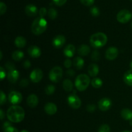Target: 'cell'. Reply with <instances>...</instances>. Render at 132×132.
<instances>
[{
    "label": "cell",
    "mask_w": 132,
    "mask_h": 132,
    "mask_svg": "<svg viewBox=\"0 0 132 132\" xmlns=\"http://www.w3.org/2000/svg\"><path fill=\"white\" fill-rule=\"evenodd\" d=\"M25 113L22 107L18 105H13L8 109L6 117L12 122H20L24 119Z\"/></svg>",
    "instance_id": "1"
},
{
    "label": "cell",
    "mask_w": 132,
    "mask_h": 132,
    "mask_svg": "<svg viewBox=\"0 0 132 132\" xmlns=\"http://www.w3.org/2000/svg\"><path fill=\"white\" fill-rule=\"evenodd\" d=\"M47 28V21L44 18L38 17L32 23L31 30L34 34L36 36L42 34Z\"/></svg>",
    "instance_id": "2"
},
{
    "label": "cell",
    "mask_w": 132,
    "mask_h": 132,
    "mask_svg": "<svg viewBox=\"0 0 132 132\" xmlns=\"http://www.w3.org/2000/svg\"><path fill=\"white\" fill-rule=\"evenodd\" d=\"M108 41L107 36L103 32H97L92 35L90 39V45L95 48H99L104 46Z\"/></svg>",
    "instance_id": "3"
},
{
    "label": "cell",
    "mask_w": 132,
    "mask_h": 132,
    "mask_svg": "<svg viewBox=\"0 0 132 132\" xmlns=\"http://www.w3.org/2000/svg\"><path fill=\"white\" fill-rule=\"evenodd\" d=\"M90 83H91L90 77L86 74H80L76 77L75 86L77 90L83 92L87 89Z\"/></svg>",
    "instance_id": "4"
},
{
    "label": "cell",
    "mask_w": 132,
    "mask_h": 132,
    "mask_svg": "<svg viewBox=\"0 0 132 132\" xmlns=\"http://www.w3.org/2000/svg\"><path fill=\"white\" fill-rule=\"evenodd\" d=\"M63 77V69L60 67H54L49 73V79L54 82H58Z\"/></svg>",
    "instance_id": "5"
},
{
    "label": "cell",
    "mask_w": 132,
    "mask_h": 132,
    "mask_svg": "<svg viewBox=\"0 0 132 132\" xmlns=\"http://www.w3.org/2000/svg\"><path fill=\"white\" fill-rule=\"evenodd\" d=\"M132 18V13L128 10L124 9L118 12L117 15V19L119 23H126L129 22Z\"/></svg>",
    "instance_id": "6"
},
{
    "label": "cell",
    "mask_w": 132,
    "mask_h": 132,
    "mask_svg": "<svg viewBox=\"0 0 132 132\" xmlns=\"http://www.w3.org/2000/svg\"><path fill=\"white\" fill-rule=\"evenodd\" d=\"M68 104L73 109H79L81 106V100L76 94L70 95L67 98Z\"/></svg>",
    "instance_id": "7"
},
{
    "label": "cell",
    "mask_w": 132,
    "mask_h": 132,
    "mask_svg": "<svg viewBox=\"0 0 132 132\" xmlns=\"http://www.w3.org/2000/svg\"><path fill=\"white\" fill-rule=\"evenodd\" d=\"M22 99H23V97H22L21 94L19 92H11L9 95V101L13 105H18V104L21 103Z\"/></svg>",
    "instance_id": "8"
},
{
    "label": "cell",
    "mask_w": 132,
    "mask_h": 132,
    "mask_svg": "<svg viewBox=\"0 0 132 132\" xmlns=\"http://www.w3.org/2000/svg\"><path fill=\"white\" fill-rule=\"evenodd\" d=\"M43 77V71L39 68H36L33 70L30 74V78L32 82L34 83H37L42 80Z\"/></svg>",
    "instance_id": "9"
},
{
    "label": "cell",
    "mask_w": 132,
    "mask_h": 132,
    "mask_svg": "<svg viewBox=\"0 0 132 132\" xmlns=\"http://www.w3.org/2000/svg\"><path fill=\"white\" fill-rule=\"evenodd\" d=\"M112 106V101L110 99L107 97L102 98L98 103V107L99 109L103 112L108 111L111 108Z\"/></svg>",
    "instance_id": "10"
},
{
    "label": "cell",
    "mask_w": 132,
    "mask_h": 132,
    "mask_svg": "<svg viewBox=\"0 0 132 132\" xmlns=\"http://www.w3.org/2000/svg\"><path fill=\"white\" fill-rule=\"evenodd\" d=\"M119 55V50L117 48L112 47L108 48L105 53V57L108 60L112 61L116 59Z\"/></svg>",
    "instance_id": "11"
},
{
    "label": "cell",
    "mask_w": 132,
    "mask_h": 132,
    "mask_svg": "<svg viewBox=\"0 0 132 132\" xmlns=\"http://www.w3.org/2000/svg\"><path fill=\"white\" fill-rule=\"evenodd\" d=\"M66 43V38L63 35H57L54 38L52 45L55 48H61Z\"/></svg>",
    "instance_id": "12"
},
{
    "label": "cell",
    "mask_w": 132,
    "mask_h": 132,
    "mask_svg": "<svg viewBox=\"0 0 132 132\" xmlns=\"http://www.w3.org/2000/svg\"><path fill=\"white\" fill-rule=\"evenodd\" d=\"M28 53L32 58H38L41 55V50L38 46L32 45L28 47Z\"/></svg>",
    "instance_id": "13"
},
{
    "label": "cell",
    "mask_w": 132,
    "mask_h": 132,
    "mask_svg": "<svg viewBox=\"0 0 132 132\" xmlns=\"http://www.w3.org/2000/svg\"><path fill=\"white\" fill-rule=\"evenodd\" d=\"M44 110L46 114L53 116L55 114L57 111V107L54 103H46L44 107Z\"/></svg>",
    "instance_id": "14"
},
{
    "label": "cell",
    "mask_w": 132,
    "mask_h": 132,
    "mask_svg": "<svg viewBox=\"0 0 132 132\" xmlns=\"http://www.w3.org/2000/svg\"><path fill=\"white\" fill-rule=\"evenodd\" d=\"M24 12L28 16L34 17L37 15V14L38 13V10H37V6H35L34 5L29 4L25 6Z\"/></svg>",
    "instance_id": "15"
},
{
    "label": "cell",
    "mask_w": 132,
    "mask_h": 132,
    "mask_svg": "<svg viewBox=\"0 0 132 132\" xmlns=\"http://www.w3.org/2000/svg\"><path fill=\"white\" fill-rule=\"evenodd\" d=\"M27 104H28L29 107H30V108H36V107L38 105V97H37V95H35V94H31V95H30L29 96L27 97Z\"/></svg>",
    "instance_id": "16"
},
{
    "label": "cell",
    "mask_w": 132,
    "mask_h": 132,
    "mask_svg": "<svg viewBox=\"0 0 132 132\" xmlns=\"http://www.w3.org/2000/svg\"><path fill=\"white\" fill-rule=\"evenodd\" d=\"M19 77V73L17 70L9 71L7 74V79L11 83H15L18 81Z\"/></svg>",
    "instance_id": "17"
},
{
    "label": "cell",
    "mask_w": 132,
    "mask_h": 132,
    "mask_svg": "<svg viewBox=\"0 0 132 132\" xmlns=\"http://www.w3.org/2000/svg\"><path fill=\"white\" fill-rule=\"evenodd\" d=\"M75 52H76V47L74 46V45H72V44H68L63 51L64 55L68 58L72 57L74 55Z\"/></svg>",
    "instance_id": "18"
},
{
    "label": "cell",
    "mask_w": 132,
    "mask_h": 132,
    "mask_svg": "<svg viewBox=\"0 0 132 132\" xmlns=\"http://www.w3.org/2000/svg\"><path fill=\"white\" fill-rule=\"evenodd\" d=\"M88 72L91 77H96L99 72V68L97 64L94 63L90 64L88 68Z\"/></svg>",
    "instance_id": "19"
},
{
    "label": "cell",
    "mask_w": 132,
    "mask_h": 132,
    "mask_svg": "<svg viewBox=\"0 0 132 132\" xmlns=\"http://www.w3.org/2000/svg\"><path fill=\"white\" fill-rule=\"evenodd\" d=\"M90 52V48L86 45H81L77 49V53L81 56H86Z\"/></svg>",
    "instance_id": "20"
},
{
    "label": "cell",
    "mask_w": 132,
    "mask_h": 132,
    "mask_svg": "<svg viewBox=\"0 0 132 132\" xmlns=\"http://www.w3.org/2000/svg\"><path fill=\"white\" fill-rule=\"evenodd\" d=\"M121 117L126 121L132 120V110L128 108H124L121 110Z\"/></svg>",
    "instance_id": "21"
},
{
    "label": "cell",
    "mask_w": 132,
    "mask_h": 132,
    "mask_svg": "<svg viewBox=\"0 0 132 132\" xmlns=\"http://www.w3.org/2000/svg\"><path fill=\"white\" fill-rule=\"evenodd\" d=\"M14 43L17 47L19 48H24L25 45H27V40L24 37H22V36H18L15 39Z\"/></svg>",
    "instance_id": "22"
},
{
    "label": "cell",
    "mask_w": 132,
    "mask_h": 132,
    "mask_svg": "<svg viewBox=\"0 0 132 132\" xmlns=\"http://www.w3.org/2000/svg\"><path fill=\"white\" fill-rule=\"evenodd\" d=\"M73 64L77 70H81L85 65V61L81 57H76L73 61Z\"/></svg>",
    "instance_id": "23"
},
{
    "label": "cell",
    "mask_w": 132,
    "mask_h": 132,
    "mask_svg": "<svg viewBox=\"0 0 132 132\" xmlns=\"http://www.w3.org/2000/svg\"><path fill=\"white\" fill-rule=\"evenodd\" d=\"M125 83L130 86H132V70H129L125 72L123 77Z\"/></svg>",
    "instance_id": "24"
},
{
    "label": "cell",
    "mask_w": 132,
    "mask_h": 132,
    "mask_svg": "<svg viewBox=\"0 0 132 132\" xmlns=\"http://www.w3.org/2000/svg\"><path fill=\"white\" fill-rule=\"evenodd\" d=\"M63 87L66 92H70L72 91L73 90V83H72V81L68 79L64 80V81L63 82Z\"/></svg>",
    "instance_id": "25"
},
{
    "label": "cell",
    "mask_w": 132,
    "mask_h": 132,
    "mask_svg": "<svg viewBox=\"0 0 132 132\" xmlns=\"http://www.w3.org/2000/svg\"><path fill=\"white\" fill-rule=\"evenodd\" d=\"M12 57L15 61H19L24 57V53L20 50H15L12 54Z\"/></svg>",
    "instance_id": "26"
},
{
    "label": "cell",
    "mask_w": 132,
    "mask_h": 132,
    "mask_svg": "<svg viewBox=\"0 0 132 132\" xmlns=\"http://www.w3.org/2000/svg\"><path fill=\"white\" fill-rule=\"evenodd\" d=\"M91 85L95 88H100L103 85V82L100 78L94 77L91 81Z\"/></svg>",
    "instance_id": "27"
},
{
    "label": "cell",
    "mask_w": 132,
    "mask_h": 132,
    "mask_svg": "<svg viewBox=\"0 0 132 132\" xmlns=\"http://www.w3.org/2000/svg\"><path fill=\"white\" fill-rule=\"evenodd\" d=\"M48 15L51 19H55L57 16V11L54 8H50L48 11Z\"/></svg>",
    "instance_id": "28"
},
{
    "label": "cell",
    "mask_w": 132,
    "mask_h": 132,
    "mask_svg": "<svg viewBox=\"0 0 132 132\" xmlns=\"http://www.w3.org/2000/svg\"><path fill=\"white\" fill-rule=\"evenodd\" d=\"M55 88L54 85H49L45 88V94H47V95H52L54 92H55Z\"/></svg>",
    "instance_id": "29"
},
{
    "label": "cell",
    "mask_w": 132,
    "mask_h": 132,
    "mask_svg": "<svg viewBox=\"0 0 132 132\" xmlns=\"http://www.w3.org/2000/svg\"><path fill=\"white\" fill-rule=\"evenodd\" d=\"M90 13L93 16L97 17L100 15V10H99V8L97 6H93L90 9Z\"/></svg>",
    "instance_id": "30"
},
{
    "label": "cell",
    "mask_w": 132,
    "mask_h": 132,
    "mask_svg": "<svg viewBox=\"0 0 132 132\" xmlns=\"http://www.w3.org/2000/svg\"><path fill=\"white\" fill-rule=\"evenodd\" d=\"M91 58L94 61H98L101 58V54L97 50H94L91 55Z\"/></svg>",
    "instance_id": "31"
},
{
    "label": "cell",
    "mask_w": 132,
    "mask_h": 132,
    "mask_svg": "<svg viewBox=\"0 0 132 132\" xmlns=\"http://www.w3.org/2000/svg\"><path fill=\"white\" fill-rule=\"evenodd\" d=\"M98 132H110V128L108 125L104 124L99 127Z\"/></svg>",
    "instance_id": "32"
},
{
    "label": "cell",
    "mask_w": 132,
    "mask_h": 132,
    "mask_svg": "<svg viewBox=\"0 0 132 132\" xmlns=\"http://www.w3.org/2000/svg\"><path fill=\"white\" fill-rule=\"evenodd\" d=\"M6 11V5L3 2H0V14L3 15Z\"/></svg>",
    "instance_id": "33"
},
{
    "label": "cell",
    "mask_w": 132,
    "mask_h": 132,
    "mask_svg": "<svg viewBox=\"0 0 132 132\" xmlns=\"http://www.w3.org/2000/svg\"><path fill=\"white\" fill-rule=\"evenodd\" d=\"M0 101H1V103H0V104L1 105H3L5 103H6V95L4 94L3 92L1 90L0 92Z\"/></svg>",
    "instance_id": "34"
},
{
    "label": "cell",
    "mask_w": 132,
    "mask_h": 132,
    "mask_svg": "<svg viewBox=\"0 0 132 132\" xmlns=\"http://www.w3.org/2000/svg\"><path fill=\"white\" fill-rule=\"evenodd\" d=\"M79 1L85 6H91L94 3L95 0H79Z\"/></svg>",
    "instance_id": "35"
},
{
    "label": "cell",
    "mask_w": 132,
    "mask_h": 132,
    "mask_svg": "<svg viewBox=\"0 0 132 132\" xmlns=\"http://www.w3.org/2000/svg\"><path fill=\"white\" fill-rule=\"evenodd\" d=\"M86 110H87L88 112L92 113V112H95V110H96V106H95V104H90L86 106Z\"/></svg>",
    "instance_id": "36"
},
{
    "label": "cell",
    "mask_w": 132,
    "mask_h": 132,
    "mask_svg": "<svg viewBox=\"0 0 132 132\" xmlns=\"http://www.w3.org/2000/svg\"><path fill=\"white\" fill-rule=\"evenodd\" d=\"M5 67H6V69L9 70V71L15 70V67H14V64L10 61H8L7 63L5 64Z\"/></svg>",
    "instance_id": "37"
},
{
    "label": "cell",
    "mask_w": 132,
    "mask_h": 132,
    "mask_svg": "<svg viewBox=\"0 0 132 132\" xmlns=\"http://www.w3.org/2000/svg\"><path fill=\"white\" fill-rule=\"evenodd\" d=\"M47 11H46V8L42 7L39 9V17L41 18H44V17L46 15Z\"/></svg>",
    "instance_id": "38"
},
{
    "label": "cell",
    "mask_w": 132,
    "mask_h": 132,
    "mask_svg": "<svg viewBox=\"0 0 132 132\" xmlns=\"http://www.w3.org/2000/svg\"><path fill=\"white\" fill-rule=\"evenodd\" d=\"M52 1L57 6H62L67 2V0H52Z\"/></svg>",
    "instance_id": "39"
},
{
    "label": "cell",
    "mask_w": 132,
    "mask_h": 132,
    "mask_svg": "<svg viewBox=\"0 0 132 132\" xmlns=\"http://www.w3.org/2000/svg\"><path fill=\"white\" fill-rule=\"evenodd\" d=\"M66 75L67 76H68L69 77H73L76 75V72H75V71L73 70L69 69L66 72Z\"/></svg>",
    "instance_id": "40"
},
{
    "label": "cell",
    "mask_w": 132,
    "mask_h": 132,
    "mask_svg": "<svg viewBox=\"0 0 132 132\" xmlns=\"http://www.w3.org/2000/svg\"><path fill=\"white\" fill-rule=\"evenodd\" d=\"M64 65L65 67V68H70L72 65V61L70 59H67L64 62Z\"/></svg>",
    "instance_id": "41"
},
{
    "label": "cell",
    "mask_w": 132,
    "mask_h": 132,
    "mask_svg": "<svg viewBox=\"0 0 132 132\" xmlns=\"http://www.w3.org/2000/svg\"><path fill=\"white\" fill-rule=\"evenodd\" d=\"M6 77V72H5V70H4V68L3 67H0V79L1 80H3Z\"/></svg>",
    "instance_id": "42"
},
{
    "label": "cell",
    "mask_w": 132,
    "mask_h": 132,
    "mask_svg": "<svg viewBox=\"0 0 132 132\" xmlns=\"http://www.w3.org/2000/svg\"><path fill=\"white\" fill-rule=\"evenodd\" d=\"M4 132H18V130L12 126L4 129Z\"/></svg>",
    "instance_id": "43"
},
{
    "label": "cell",
    "mask_w": 132,
    "mask_h": 132,
    "mask_svg": "<svg viewBox=\"0 0 132 132\" xmlns=\"http://www.w3.org/2000/svg\"><path fill=\"white\" fill-rule=\"evenodd\" d=\"M28 83H29V82H28V79H22L21 81H20L19 85H20V86H21L22 87H25V86H28Z\"/></svg>",
    "instance_id": "44"
},
{
    "label": "cell",
    "mask_w": 132,
    "mask_h": 132,
    "mask_svg": "<svg viewBox=\"0 0 132 132\" xmlns=\"http://www.w3.org/2000/svg\"><path fill=\"white\" fill-rule=\"evenodd\" d=\"M31 66V63L30 62L29 60H26L24 61V63H23V67L24 68H29Z\"/></svg>",
    "instance_id": "45"
},
{
    "label": "cell",
    "mask_w": 132,
    "mask_h": 132,
    "mask_svg": "<svg viewBox=\"0 0 132 132\" xmlns=\"http://www.w3.org/2000/svg\"><path fill=\"white\" fill-rule=\"evenodd\" d=\"M12 125L10 123V122H9V121H6L3 123V130L4 129L6 128H9L10 126H11Z\"/></svg>",
    "instance_id": "46"
},
{
    "label": "cell",
    "mask_w": 132,
    "mask_h": 132,
    "mask_svg": "<svg viewBox=\"0 0 132 132\" xmlns=\"http://www.w3.org/2000/svg\"><path fill=\"white\" fill-rule=\"evenodd\" d=\"M4 112L2 110H0V116H1V119L3 120L4 118Z\"/></svg>",
    "instance_id": "47"
},
{
    "label": "cell",
    "mask_w": 132,
    "mask_h": 132,
    "mask_svg": "<svg viewBox=\"0 0 132 132\" xmlns=\"http://www.w3.org/2000/svg\"><path fill=\"white\" fill-rule=\"evenodd\" d=\"M2 57H3V54H2V52L0 51V59H2Z\"/></svg>",
    "instance_id": "48"
},
{
    "label": "cell",
    "mask_w": 132,
    "mask_h": 132,
    "mask_svg": "<svg viewBox=\"0 0 132 132\" xmlns=\"http://www.w3.org/2000/svg\"><path fill=\"white\" fill-rule=\"evenodd\" d=\"M21 132H29L28 131V130H22L21 131Z\"/></svg>",
    "instance_id": "49"
},
{
    "label": "cell",
    "mask_w": 132,
    "mask_h": 132,
    "mask_svg": "<svg viewBox=\"0 0 132 132\" xmlns=\"http://www.w3.org/2000/svg\"><path fill=\"white\" fill-rule=\"evenodd\" d=\"M130 68H131V70H132V61H131V62H130Z\"/></svg>",
    "instance_id": "50"
},
{
    "label": "cell",
    "mask_w": 132,
    "mask_h": 132,
    "mask_svg": "<svg viewBox=\"0 0 132 132\" xmlns=\"http://www.w3.org/2000/svg\"><path fill=\"white\" fill-rule=\"evenodd\" d=\"M130 125L132 126V120H131V121H130Z\"/></svg>",
    "instance_id": "51"
},
{
    "label": "cell",
    "mask_w": 132,
    "mask_h": 132,
    "mask_svg": "<svg viewBox=\"0 0 132 132\" xmlns=\"http://www.w3.org/2000/svg\"><path fill=\"white\" fill-rule=\"evenodd\" d=\"M122 132H131V131H127V130H126V131H122Z\"/></svg>",
    "instance_id": "52"
},
{
    "label": "cell",
    "mask_w": 132,
    "mask_h": 132,
    "mask_svg": "<svg viewBox=\"0 0 132 132\" xmlns=\"http://www.w3.org/2000/svg\"><path fill=\"white\" fill-rule=\"evenodd\" d=\"M131 28H132V21H131Z\"/></svg>",
    "instance_id": "53"
}]
</instances>
